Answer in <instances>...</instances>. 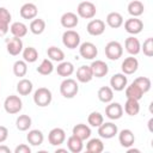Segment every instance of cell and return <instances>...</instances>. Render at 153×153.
I'll return each instance as SVG.
<instances>
[{"instance_id":"obj_1","label":"cell","mask_w":153,"mask_h":153,"mask_svg":"<svg viewBox=\"0 0 153 153\" xmlns=\"http://www.w3.org/2000/svg\"><path fill=\"white\" fill-rule=\"evenodd\" d=\"M78 92H79V86L74 79L66 78L60 85V93L65 98H74Z\"/></svg>"},{"instance_id":"obj_2","label":"cell","mask_w":153,"mask_h":153,"mask_svg":"<svg viewBox=\"0 0 153 153\" xmlns=\"http://www.w3.org/2000/svg\"><path fill=\"white\" fill-rule=\"evenodd\" d=\"M51 100H53V94L50 90H48L47 87H39L33 93V102L37 106L41 108L48 106L51 103Z\"/></svg>"},{"instance_id":"obj_3","label":"cell","mask_w":153,"mask_h":153,"mask_svg":"<svg viewBox=\"0 0 153 153\" xmlns=\"http://www.w3.org/2000/svg\"><path fill=\"white\" fill-rule=\"evenodd\" d=\"M76 13L79 17L84 18V19H92L96 13H97V8L96 5L91 1H82L76 7Z\"/></svg>"},{"instance_id":"obj_4","label":"cell","mask_w":153,"mask_h":153,"mask_svg":"<svg viewBox=\"0 0 153 153\" xmlns=\"http://www.w3.org/2000/svg\"><path fill=\"white\" fill-rule=\"evenodd\" d=\"M104 51H105V56H106L109 60L116 61V60H118V59L122 56V54H123V48H122V44H121L120 42H117V41H111V42H109V43L105 45Z\"/></svg>"},{"instance_id":"obj_5","label":"cell","mask_w":153,"mask_h":153,"mask_svg":"<svg viewBox=\"0 0 153 153\" xmlns=\"http://www.w3.org/2000/svg\"><path fill=\"white\" fill-rule=\"evenodd\" d=\"M4 108H5V111L10 115H14V114H18L22 108H23V103H22V99L18 97V96H14V94H11L8 96L5 102H4Z\"/></svg>"},{"instance_id":"obj_6","label":"cell","mask_w":153,"mask_h":153,"mask_svg":"<svg viewBox=\"0 0 153 153\" xmlns=\"http://www.w3.org/2000/svg\"><path fill=\"white\" fill-rule=\"evenodd\" d=\"M62 43L68 49H75L80 45V35L74 30H67L62 35Z\"/></svg>"},{"instance_id":"obj_7","label":"cell","mask_w":153,"mask_h":153,"mask_svg":"<svg viewBox=\"0 0 153 153\" xmlns=\"http://www.w3.org/2000/svg\"><path fill=\"white\" fill-rule=\"evenodd\" d=\"M79 54L85 60H93L94 57H97L98 49H97V47L93 43L84 42V43H81L79 45Z\"/></svg>"},{"instance_id":"obj_8","label":"cell","mask_w":153,"mask_h":153,"mask_svg":"<svg viewBox=\"0 0 153 153\" xmlns=\"http://www.w3.org/2000/svg\"><path fill=\"white\" fill-rule=\"evenodd\" d=\"M117 133H118V128L112 122H105V123L103 122L98 127V134L103 139H111L115 135H117Z\"/></svg>"},{"instance_id":"obj_9","label":"cell","mask_w":153,"mask_h":153,"mask_svg":"<svg viewBox=\"0 0 153 153\" xmlns=\"http://www.w3.org/2000/svg\"><path fill=\"white\" fill-rule=\"evenodd\" d=\"M124 29L130 35H137L142 31L143 29V23L141 19H139L137 17H131L129 19L126 20L124 23Z\"/></svg>"},{"instance_id":"obj_10","label":"cell","mask_w":153,"mask_h":153,"mask_svg":"<svg viewBox=\"0 0 153 153\" xmlns=\"http://www.w3.org/2000/svg\"><path fill=\"white\" fill-rule=\"evenodd\" d=\"M66 140V133L62 128H53L49 131L48 141L51 146H60Z\"/></svg>"},{"instance_id":"obj_11","label":"cell","mask_w":153,"mask_h":153,"mask_svg":"<svg viewBox=\"0 0 153 153\" xmlns=\"http://www.w3.org/2000/svg\"><path fill=\"white\" fill-rule=\"evenodd\" d=\"M6 49L7 53L12 56H17L23 51V42L19 37H12L6 41Z\"/></svg>"},{"instance_id":"obj_12","label":"cell","mask_w":153,"mask_h":153,"mask_svg":"<svg viewBox=\"0 0 153 153\" xmlns=\"http://www.w3.org/2000/svg\"><path fill=\"white\" fill-rule=\"evenodd\" d=\"M128 84V79L123 73H116L110 79V86L115 91H123Z\"/></svg>"},{"instance_id":"obj_13","label":"cell","mask_w":153,"mask_h":153,"mask_svg":"<svg viewBox=\"0 0 153 153\" xmlns=\"http://www.w3.org/2000/svg\"><path fill=\"white\" fill-rule=\"evenodd\" d=\"M121 68H122L123 74H127V75L133 74V73H135V72L137 71V68H139V61H137L136 57H134V56L131 55V56L126 57V59L123 60V62H122V65H121Z\"/></svg>"},{"instance_id":"obj_14","label":"cell","mask_w":153,"mask_h":153,"mask_svg":"<svg viewBox=\"0 0 153 153\" xmlns=\"http://www.w3.org/2000/svg\"><path fill=\"white\" fill-rule=\"evenodd\" d=\"M86 30L91 36H100L105 31V23L100 19H92L87 24Z\"/></svg>"},{"instance_id":"obj_15","label":"cell","mask_w":153,"mask_h":153,"mask_svg":"<svg viewBox=\"0 0 153 153\" xmlns=\"http://www.w3.org/2000/svg\"><path fill=\"white\" fill-rule=\"evenodd\" d=\"M90 67H91V71H92L93 76H96V78H103V76H105V75L108 74V72H109L108 65H106L104 61H102V60H96V61H93V62L90 65Z\"/></svg>"},{"instance_id":"obj_16","label":"cell","mask_w":153,"mask_h":153,"mask_svg":"<svg viewBox=\"0 0 153 153\" xmlns=\"http://www.w3.org/2000/svg\"><path fill=\"white\" fill-rule=\"evenodd\" d=\"M123 115V108L120 103H110L105 108V116L110 120H120Z\"/></svg>"},{"instance_id":"obj_17","label":"cell","mask_w":153,"mask_h":153,"mask_svg":"<svg viewBox=\"0 0 153 153\" xmlns=\"http://www.w3.org/2000/svg\"><path fill=\"white\" fill-rule=\"evenodd\" d=\"M118 141H120L122 147L129 148V147H131L134 145L135 136H134V134H133V131L130 129H123L118 134Z\"/></svg>"},{"instance_id":"obj_18","label":"cell","mask_w":153,"mask_h":153,"mask_svg":"<svg viewBox=\"0 0 153 153\" xmlns=\"http://www.w3.org/2000/svg\"><path fill=\"white\" fill-rule=\"evenodd\" d=\"M37 12H38L37 6H36L35 4H32V2H26V4H24V5L20 7V11H19L20 17H22L23 19H35L36 16H37Z\"/></svg>"},{"instance_id":"obj_19","label":"cell","mask_w":153,"mask_h":153,"mask_svg":"<svg viewBox=\"0 0 153 153\" xmlns=\"http://www.w3.org/2000/svg\"><path fill=\"white\" fill-rule=\"evenodd\" d=\"M60 22H61V25L63 27H66V29H73V27H75L78 25L79 19H78V16L75 13H73V12H66V13H63L61 16Z\"/></svg>"},{"instance_id":"obj_20","label":"cell","mask_w":153,"mask_h":153,"mask_svg":"<svg viewBox=\"0 0 153 153\" xmlns=\"http://www.w3.org/2000/svg\"><path fill=\"white\" fill-rule=\"evenodd\" d=\"M124 47H126V50L130 54V55H137L140 51H141V44L139 42V39L134 36H130L126 39L124 42Z\"/></svg>"},{"instance_id":"obj_21","label":"cell","mask_w":153,"mask_h":153,"mask_svg":"<svg viewBox=\"0 0 153 153\" xmlns=\"http://www.w3.org/2000/svg\"><path fill=\"white\" fill-rule=\"evenodd\" d=\"M92 78H93V74H92V71H91L90 66L82 65L76 69V79H78V81H80L82 84H86V82L91 81Z\"/></svg>"},{"instance_id":"obj_22","label":"cell","mask_w":153,"mask_h":153,"mask_svg":"<svg viewBox=\"0 0 153 153\" xmlns=\"http://www.w3.org/2000/svg\"><path fill=\"white\" fill-rule=\"evenodd\" d=\"M73 135H75L76 137H79L80 140H87L90 136H91V128L84 123H79V124H75L73 127Z\"/></svg>"},{"instance_id":"obj_23","label":"cell","mask_w":153,"mask_h":153,"mask_svg":"<svg viewBox=\"0 0 153 153\" xmlns=\"http://www.w3.org/2000/svg\"><path fill=\"white\" fill-rule=\"evenodd\" d=\"M26 140L31 146H41L43 143L44 140V135L41 130L38 129H32L27 133L26 135Z\"/></svg>"},{"instance_id":"obj_24","label":"cell","mask_w":153,"mask_h":153,"mask_svg":"<svg viewBox=\"0 0 153 153\" xmlns=\"http://www.w3.org/2000/svg\"><path fill=\"white\" fill-rule=\"evenodd\" d=\"M56 72L60 76H71L74 72V66L72 62H68V61H61L57 67H56Z\"/></svg>"},{"instance_id":"obj_25","label":"cell","mask_w":153,"mask_h":153,"mask_svg":"<svg viewBox=\"0 0 153 153\" xmlns=\"http://www.w3.org/2000/svg\"><path fill=\"white\" fill-rule=\"evenodd\" d=\"M67 147L72 153H80L82 151L84 143H82V140H80L79 137H76L75 135L72 134L67 139Z\"/></svg>"},{"instance_id":"obj_26","label":"cell","mask_w":153,"mask_h":153,"mask_svg":"<svg viewBox=\"0 0 153 153\" xmlns=\"http://www.w3.org/2000/svg\"><path fill=\"white\" fill-rule=\"evenodd\" d=\"M142 96H143V92L134 82H131L129 86H126V97H127V99L140 100L142 98Z\"/></svg>"},{"instance_id":"obj_27","label":"cell","mask_w":153,"mask_h":153,"mask_svg":"<svg viewBox=\"0 0 153 153\" xmlns=\"http://www.w3.org/2000/svg\"><path fill=\"white\" fill-rule=\"evenodd\" d=\"M127 10H128V13H129L131 17H139V16H141V14L143 13L145 6H143V4H142L141 1L134 0V1H130V2L128 4Z\"/></svg>"},{"instance_id":"obj_28","label":"cell","mask_w":153,"mask_h":153,"mask_svg":"<svg viewBox=\"0 0 153 153\" xmlns=\"http://www.w3.org/2000/svg\"><path fill=\"white\" fill-rule=\"evenodd\" d=\"M106 24L110 27H112V29H117V27L122 26V24H123V17L118 12H110L106 16Z\"/></svg>"},{"instance_id":"obj_29","label":"cell","mask_w":153,"mask_h":153,"mask_svg":"<svg viewBox=\"0 0 153 153\" xmlns=\"http://www.w3.org/2000/svg\"><path fill=\"white\" fill-rule=\"evenodd\" d=\"M10 31L14 37L22 38L27 33V26L22 22H14V23H12V25L10 27Z\"/></svg>"},{"instance_id":"obj_30","label":"cell","mask_w":153,"mask_h":153,"mask_svg":"<svg viewBox=\"0 0 153 153\" xmlns=\"http://www.w3.org/2000/svg\"><path fill=\"white\" fill-rule=\"evenodd\" d=\"M32 88H33L32 82L29 79H22L17 84V92L20 96H27V94H30L31 91H32Z\"/></svg>"},{"instance_id":"obj_31","label":"cell","mask_w":153,"mask_h":153,"mask_svg":"<svg viewBox=\"0 0 153 153\" xmlns=\"http://www.w3.org/2000/svg\"><path fill=\"white\" fill-rule=\"evenodd\" d=\"M98 99L103 103H110L114 98V90L109 86H103L98 90Z\"/></svg>"},{"instance_id":"obj_32","label":"cell","mask_w":153,"mask_h":153,"mask_svg":"<svg viewBox=\"0 0 153 153\" xmlns=\"http://www.w3.org/2000/svg\"><path fill=\"white\" fill-rule=\"evenodd\" d=\"M104 149V143L100 139H91L86 145V151L90 153H100Z\"/></svg>"},{"instance_id":"obj_33","label":"cell","mask_w":153,"mask_h":153,"mask_svg":"<svg viewBox=\"0 0 153 153\" xmlns=\"http://www.w3.org/2000/svg\"><path fill=\"white\" fill-rule=\"evenodd\" d=\"M47 54H48V57H49L51 61H55V62H61V61H63V59H65V53H63L60 48L54 47V45H51V47L48 48Z\"/></svg>"},{"instance_id":"obj_34","label":"cell","mask_w":153,"mask_h":153,"mask_svg":"<svg viewBox=\"0 0 153 153\" xmlns=\"http://www.w3.org/2000/svg\"><path fill=\"white\" fill-rule=\"evenodd\" d=\"M124 111L127 115L129 116H135L139 114L140 111V104L139 100L135 99H127L126 104H124Z\"/></svg>"},{"instance_id":"obj_35","label":"cell","mask_w":153,"mask_h":153,"mask_svg":"<svg viewBox=\"0 0 153 153\" xmlns=\"http://www.w3.org/2000/svg\"><path fill=\"white\" fill-rule=\"evenodd\" d=\"M31 123H32V121H31V117L30 116H27V115H20V116H18V118L16 121V127H17L18 130L25 131V130H27L31 127Z\"/></svg>"},{"instance_id":"obj_36","label":"cell","mask_w":153,"mask_h":153,"mask_svg":"<svg viewBox=\"0 0 153 153\" xmlns=\"http://www.w3.org/2000/svg\"><path fill=\"white\" fill-rule=\"evenodd\" d=\"M23 59H24L25 62L33 63L38 59V51L33 47H27V48H25L23 50Z\"/></svg>"},{"instance_id":"obj_37","label":"cell","mask_w":153,"mask_h":153,"mask_svg":"<svg viewBox=\"0 0 153 153\" xmlns=\"http://www.w3.org/2000/svg\"><path fill=\"white\" fill-rule=\"evenodd\" d=\"M45 29V22L41 18H36L33 19L31 23H30V31L33 33V35H41L43 33Z\"/></svg>"},{"instance_id":"obj_38","label":"cell","mask_w":153,"mask_h":153,"mask_svg":"<svg viewBox=\"0 0 153 153\" xmlns=\"http://www.w3.org/2000/svg\"><path fill=\"white\" fill-rule=\"evenodd\" d=\"M53 71H54V65L49 59H44L41 62V65L37 67V72L42 75H49L53 73Z\"/></svg>"},{"instance_id":"obj_39","label":"cell","mask_w":153,"mask_h":153,"mask_svg":"<svg viewBox=\"0 0 153 153\" xmlns=\"http://www.w3.org/2000/svg\"><path fill=\"white\" fill-rule=\"evenodd\" d=\"M133 82H134L136 86H139L140 90H141L143 93H147V92L151 90V86H152L151 79L147 78V76H139V78H136Z\"/></svg>"},{"instance_id":"obj_40","label":"cell","mask_w":153,"mask_h":153,"mask_svg":"<svg viewBox=\"0 0 153 153\" xmlns=\"http://www.w3.org/2000/svg\"><path fill=\"white\" fill-rule=\"evenodd\" d=\"M87 122H88V124H90L91 127L98 128V127L104 122V118H103V115H102L100 112H98V111H92V112L88 115V117H87Z\"/></svg>"},{"instance_id":"obj_41","label":"cell","mask_w":153,"mask_h":153,"mask_svg":"<svg viewBox=\"0 0 153 153\" xmlns=\"http://www.w3.org/2000/svg\"><path fill=\"white\" fill-rule=\"evenodd\" d=\"M27 72V66L24 60H18L13 65V74L16 76H24Z\"/></svg>"},{"instance_id":"obj_42","label":"cell","mask_w":153,"mask_h":153,"mask_svg":"<svg viewBox=\"0 0 153 153\" xmlns=\"http://www.w3.org/2000/svg\"><path fill=\"white\" fill-rule=\"evenodd\" d=\"M141 50L143 51V54L146 56H148V57H152L153 56V38L152 37H148L143 42V44L141 47Z\"/></svg>"},{"instance_id":"obj_43","label":"cell","mask_w":153,"mask_h":153,"mask_svg":"<svg viewBox=\"0 0 153 153\" xmlns=\"http://www.w3.org/2000/svg\"><path fill=\"white\" fill-rule=\"evenodd\" d=\"M11 18H12V17H11V13L8 12V10L5 8V7H0V20L10 24Z\"/></svg>"},{"instance_id":"obj_44","label":"cell","mask_w":153,"mask_h":153,"mask_svg":"<svg viewBox=\"0 0 153 153\" xmlns=\"http://www.w3.org/2000/svg\"><path fill=\"white\" fill-rule=\"evenodd\" d=\"M14 153H31V148L27 145L22 143L14 148Z\"/></svg>"},{"instance_id":"obj_45","label":"cell","mask_w":153,"mask_h":153,"mask_svg":"<svg viewBox=\"0 0 153 153\" xmlns=\"http://www.w3.org/2000/svg\"><path fill=\"white\" fill-rule=\"evenodd\" d=\"M8 137V129L5 126H0V143L5 142Z\"/></svg>"},{"instance_id":"obj_46","label":"cell","mask_w":153,"mask_h":153,"mask_svg":"<svg viewBox=\"0 0 153 153\" xmlns=\"http://www.w3.org/2000/svg\"><path fill=\"white\" fill-rule=\"evenodd\" d=\"M8 30H10L8 23H5V22H1L0 20V37H4L8 32Z\"/></svg>"},{"instance_id":"obj_47","label":"cell","mask_w":153,"mask_h":153,"mask_svg":"<svg viewBox=\"0 0 153 153\" xmlns=\"http://www.w3.org/2000/svg\"><path fill=\"white\" fill-rule=\"evenodd\" d=\"M0 153H11V149L5 145H0Z\"/></svg>"},{"instance_id":"obj_48","label":"cell","mask_w":153,"mask_h":153,"mask_svg":"<svg viewBox=\"0 0 153 153\" xmlns=\"http://www.w3.org/2000/svg\"><path fill=\"white\" fill-rule=\"evenodd\" d=\"M60 152H63V153H66V152H67V149H65V148H57V149L55 151V153H60Z\"/></svg>"},{"instance_id":"obj_49","label":"cell","mask_w":153,"mask_h":153,"mask_svg":"<svg viewBox=\"0 0 153 153\" xmlns=\"http://www.w3.org/2000/svg\"><path fill=\"white\" fill-rule=\"evenodd\" d=\"M133 152H135V153H139L140 151H139V149H133V148H130V147H129V149H128V153H133Z\"/></svg>"},{"instance_id":"obj_50","label":"cell","mask_w":153,"mask_h":153,"mask_svg":"<svg viewBox=\"0 0 153 153\" xmlns=\"http://www.w3.org/2000/svg\"><path fill=\"white\" fill-rule=\"evenodd\" d=\"M152 122H153V118H151L149 120V122H148V128H149V130L152 131Z\"/></svg>"}]
</instances>
